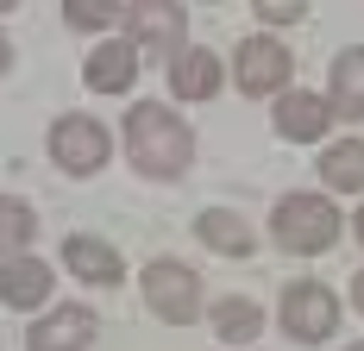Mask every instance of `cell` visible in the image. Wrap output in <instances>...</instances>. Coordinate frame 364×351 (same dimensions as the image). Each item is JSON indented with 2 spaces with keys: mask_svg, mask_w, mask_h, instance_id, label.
Wrapping results in <instances>:
<instances>
[{
  "mask_svg": "<svg viewBox=\"0 0 364 351\" xmlns=\"http://www.w3.org/2000/svg\"><path fill=\"white\" fill-rule=\"evenodd\" d=\"M358 239H364V207H358Z\"/></svg>",
  "mask_w": 364,
  "mask_h": 351,
  "instance_id": "cb8c5ba5",
  "label": "cell"
},
{
  "mask_svg": "<svg viewBox=\"0 0 364 351\" xmlns=\"http://www.w3.org/2000/svg\"><path fill=\"white\" fill-rule=\"evenodd\" d=\"M32 232H38L32 207L13 201V195H0V257H19V251L32 245Z\"/></svg>",
  "mask_w": 364,
  "mask_h": 351,
  "instance_id": "ac0fdd59",
  "label": "cell"
},
{
  "mask_svg": "<svg viewBox=\"0 0 364 351\" xmlns=\"http://www.w3.org/2000/svg\"><path fill=\"white\" fill-rule=\"evenodd\" d=\"M145 308L157 320H170V326H188V320L201 314V276L188 270V264H151L145 270Z\"/></svg>",
  "mask_w": 364,
  "mask_h": 351,
  "instance_id": "277c9868",
  "label": "cell"
},
{
  "mask_svg": "<svg viewBox=\"0 0 364 351\" xmlns=\"http://www.w3.org/2000/svg\"><path fill=\"white\" fill-rule=\"evenodd\" d=\"M50 157H57V170H70V176H95L113 157L107 126L88 119V113H63V119L50 126Z\"/></svg>",
  "mask_w": 364,
  "mask_h": 351,
  "instance_id": "3957f363",
  "label": "cell"
},
{
  "mask_svg": "<svg viewBox=\"0 0 364 351\" xmlns=\"http://www.w3.org/2000/svg\"><path fill=\"white\" fill-rule=\"evenodd\" d=\"M63 264H70L82 282H95V288H113V282L126 276V264H119V251L107 245V239H88V232H75V239H63Z\"/></svg>",
  "mask_w": 364,
  "mask_h": 351,
  "instance_id": "7c38bea8",
  "label": "cell"
},
{
  "mask_svg": "<svg viewBox=\"0 0 364 351\" xmlns=\"http://www.w3.org/2000/svg\"><path fill=\"white\" fill-rule=\"evenodd\" d=\"M321 182L327 188H364V139H339V144H327L321 151Z\"/></svg>",
  "mask_w": 364,
  "mask_h": 351,
  "instance_id": "2e32d148",
  "label": "cell"
},
{
  "mask_svg": "<svg viewBox=\"0 0 364 351\" xmlns=\"http://www.w3.org/2000/svg\"><path fill=\"white\" fill-rule=\"evenodd\" d=\"M132 75H139V44H132V38H107V44H95L88 63H82V82H88L95 94H126Z\"/></svg>",
  "mask_w": 364,
  "mask_h": 351,
  "instance_id": "8fae6325",
  "label": "cell"
},
{
  "mask_svg": "<svg viewBox=\"0 0 364 351\" xmlns=\"http://www.w3.org/2000/svg\"><path fill=\"white\" fill-rule=\"evenodd\" d=\"M257 326H264L257 301H245V295H232V301H214V333L226 339V345H252Z\"/></svg>",
  "mask_w": 364,
  "mask_h": 351,
  "instance_id": "e0dca14e",
  "label": "cell"
},
{
  "mask_svg": "<svg viewBox=\"0 0 364 351\" xmlns=\"http://www.w3.org/2000/svg\"><path fill=\"white\" fill-rule=\"evenodd\" d=\"M6 63H13V44H6V38H0V70H6Z\"/></svg>",
  "mask_w": 364,
  "mask_h": 351,
  "instance_id": "7402d4cb",
  "label": "cell"
},
{
  "mask_svg": "<svg viewBox=\"0 0 364 351\" xmlns=\"http://www.w3.org/2000/svg\"><path fill=\"white\" fill-rule=\"evenodd\" d=\"M126 151H132V170L139 176H182L195 163V132L182 126L170 107L139 101V107H126Z\"/></svg>",
  "mask_w": 364,
  "mask_h": 351,
  "instance_id": "6da1fadb",
  "label": "cell"
},
{
  "mask_svg": "<svg viewBox=\"0 0 364 351\" xmlns=\"http://www.w3.org/2000/svg\"><path fill=\"white\" fill-rule=\"evenodd\" d=\"M352 308L364 314V270H358V282H352Z\"/></svg>",
  "mask_w": 364,
  "mask_h": 351,
  "instance_id": "44dd1931",
  "label": "cell"
},
{
  "mask_svg": "<svg viewBox=\"0 0 364 351\" xmlns=\"http://www.w3.org/2000/svg\"><path fill=\"white\" fill-rule=\"evenodd\" d=\"M63 19L75 32H107L113 19H126V6L119 0H63Z\"/></svg>",
  "mask_w": 364,
  "mask_h": 351,
  "instance_id": "d6986e66",
  "label": "cell"
},
{
  "mask_svg": "<svg viewBox=\"0 0 364 351\" xmlns=\"http://www.w3.org/2000/svg\"><path fill=\"white\" fill-rule=\"evenodd\" d=\"M13 6H19V0H0V13H13Z\"/></svg>",
  "mask_w": 364,
  "mask_h": 351,
  "instance_id": "603a6c76",
  "label": "cell"
},
{
  "mask_svg": "<svg viewBox=\"0 0 364 351\" xmlns=\"http://www.w3.org/2000/svg\"><path fill=\"white\" fill-rule=\"evenodd\" d=\"M257 19H270V26H289V19H301L308 13V0H252Z\"/></svg>",
  "mask_w": 364,
  "mask_h": 351,
  "instance_id": "ffe728a7",
  "label": "cell"
},
{
  "mask_svg": "<svg viewBox=\"0 0 364 351\" xmlns=\"http://www.w3.org/2000/svg\"><path fill=\"white\" fill-rule=\"evenodd\" d=\"M270 232H277L283 251L314 257V251H327L333 239H339V207L321 201V195H283L277 213H270Z\"/></svg>",
  "mask_w": 364,
  "mask_h": 351,
  "instance_id": "7a4b0ae2",
  "label": "cell"
},
{
  "mask_svg": "<svg viewBox=\"0 0 364 351\" xmlns=\"http://www.w3.org/2000/svg\"><path fill=\"white\" fill-rule=\"evenodd\" d=\"M346 351H364V345H346Z\"/></svg>",
  "mask_w": 364,
  "mask_h": 351,
  "instance_id": "d4e9b609",
  "label": "cell"
},
{
  "mask_svg": "<svg viewBox=\"0 0 364 351\" xmlns=\"http://www.w3.org/2000/svg\"><path fill=\"white\" fill-rule=\"evenodd\" d=\"M333 326H339V295L333 288L295 282L289 295H283V333H289L295 345H321V339H333Z\"/></svg>",
  "mask_w": 364,
  "mask_h": 351,
  "instance_id": "5b68a950",
  "label": "cell"
},
{
  "mask_svg": "<svg viewBox=\"0 0 364 351\" xmlns=\"http://www.w3.org/2000/svg\"><path fill=\"white\" fill-rule=\"evenodd\" d=\"M95 333H101L95 308H82V301H57V308H44V320H32L26 345H32V351H88V345H95Z\"/></svg>",
  "mask_w": 364,
  "mask_h": 351,
  "instance_id": "8992f818",
  "label": "cell"
},
{
  "mask_svg": "<svg viewBox=\"0 0 364 351\" xmlns=\"http://www.w3.org/2000/svg\"><path fill=\"white\" fill-rule=\"evenodd\" d=\"M170 88H176V101H214L220 94V57L182 44L176 57H170Z\"/></svg>",
  "mask_w": 364,
  "mask_h": 351,
  "instance_id": "4fadbf2b",
  "label": "cell"
},
{
  "mask_svg": "<svg viewBox=\"0 0 364 351\" xmlns=\"http://www.w3.org/2000/svg\"><path fill=\"white\" fill-rule=\"evenodd\" d=\"M232 82H239L245 94H283V82H289V50H283L277 38H245L239 57H232Z\"/></svg>",
  "mask_w": 364,
  "mask_h": 351,
  "instance_id": "ba28073f",
  "label": "cell"
},
{
  "mask_svg": "<svg viewBox=\"0 0 364 351\" xmlns=\"http://www.w3.org/2000/svg\"><path fill=\"white\" fill-rule=\"evenodd\" d=\"M270 119H277V132H283V139L321 144V139H327V126H333V101H327V94H308V88H283Z\"/></svg>",
  "mask_w": 364,
  "mask_h": 351,
  "instance_id": "9c48e42d",
  "label": "cell"
},
{
  "mask_svg": "<svg viewBox=\"0 0 364 351\" xmlns=\"http://www.w3.org/2000/svg\"><path fill=\"white\" fill-rule=\"evenodd\" d=\"M50 288H57V276H50V264L44 257H0V301L6 308H19V314H38L44 301H50Z\"/></svg>",
  "mask_w": 364,
  "mask_h": 351,
  "instance_id": "30bf717a",
  "label": "cell"
},
{
  "mask_svg": "<svg viewBox=\"0 0 364 351\" xmlns=\"http://www.w3.org/2000/svg\"><path fill=\"white\" fill-rule=\"evenodd\" d=\"M327 101H333V113H346V119H364V44H352V50H339V57H333Z\"/></svg>",
  "mask_w": 364,
  "mask_h": 351,
  "instance_id": "5bb4252c",
  "label": "cell"
},
{
  "mask_svg": "<svg viewBox=\"0 0 364 351\" xmlns=\"http://www.w3.org/2000/svg\"><path fill=\"white\" fill-rule=\"evenodd\" d=\"M195 232H201V245L220 251V257H252V226H245L239 213H226V207H208L195 220Z\"/></svg>",
  "mask_w": 364,
  "mask_h": 351,
  "instance_id": "9a60e30c",
  "label": "cell"
},
{
  "mask_svg": "<svg viewBox=\"0 0 364 351\" xmlns=\"http://www.w3.org/2000/svg\"><path fill=\"white\" fill-rule=\"evenodd\" d=\"M126 26L139 57H176L182 50V6L176 0H126Z\"/></svg>",
  "mask_w": 364,
  "mask_h": 351,
  "instance_id": "52a82bcc",
  "label": "cell"
}]
</instances>
